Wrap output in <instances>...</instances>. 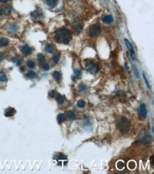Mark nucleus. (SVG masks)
I'll return each instance as SVG.
<instances>
[{
    "mask_svg": "<svg viewBox=\"0 0 154 174\" xmlns=\"http://www.w3.org/2000/svg\"><path fill=\"white\" fill-rule=\"evenodd\" d=\"M55 97L56 101H58V103H59V104H62L64 103V98H63V96H62L61 94H60V93H56V94L55 95Z\"/></svg>",
    "mask_w": 154,
    "mask_h": 174,
    "instance_id": "ddd939ff",
    "label": "nucleus"
},
{
    "mask_svg": "<svg viewBox=\"0 0 154 174\" xmlns=\"http://www.w3.org/2000/svg\"><path fill=\"white\" fill-rule=\"evenodd\" d=\"M42 69H43V70L45 71H48L50 69V66L49 64L47 63H43V65H42Z\"/></svg>",
    "mask_w": 154,
    "mask_h": 174,
    "instance_id": "7c9ffc66",
    "label": "nucleus"
},
{
    "mask_svg": "<svg viewBox=\"0 0 154 174\" xmlns=\"http://www.w3.org/2000/svg\"><path fill=\"white\" fill-rule=\"evenodd\" d=\"M114 19L111 15H105L103 18H102V22L107 25H109V24L112 23Z\"/></svg>",
    "mask_w": 154,
    "mask_h": 174,
    "instance_id": "0eeeda50",
    "label": "nucleus"
},
{
    "mask_svg": "<svg viewBox=\"0 0 154 174\" xmlns=\"http://www.w3.org/2000/svg\"><path fill=\"white\" fill-rule=\"evenodd\" d=\"M68 117L69 120L70 121H74L76 118V116H75V113L72 111H68Z\"/></svg>",
    "mask_w": 154,
    "mask_h": 174,
    "instance_id": "6ab92c4d",
    "label": "nucleus"
},
{
    "mask_svg": "<svg viewBox=\"0 0 154 174\" xmlns=\"http://www.w3.org/2000/svg\"><path fill=\"white\" fill-rule=\"evenodd\" d=\"M117 127L121 133L125 134L129 131L131 128V123L127 118L125 116H121L117 121Z\"/></svg>",
    "mask_w": 154,
    "mask_h": 174,
    "instance_id": "f03ea898",
    "label": "nucleus"
},
{
    "mask_svg": "<svg viewBox=\"0 0 154 174\" xmlns=\"http://www.w3.org/2000/svg\"><path fill=\"white\" fill-rule=\"evenodd\" d=\"M139 109L141 116H142L144 119H146V118L147 117V111H146V105H145L144 104H141V105H140Z\"/></svg>",
    "mask_w": 154,
    "mask_h": 174,
    "instance_id": "6e6552de",
    "label": "nucleus"
},
{
    "mask_svg": "<svg viewBox=\"0 0 154 174\" xmlns=\"http://www.w3.org/2000/svg\"><path fill=\"white\" fill-rule=\"evenodd\" d=\"M9 43V41L7 38H0V48H3L7 46Z\"/></svg>",
    "mask_w": 154,
    "mask_h": 174,
    "instance_id": "9d476101",
    "label": "nucleus"
},
{
    "mask_svg": "<svg viewBox=\"0 0 154 174\" xmlns=\"http://www.w3.org/2000/svg\"><path fill=\"white\" fill-rule=\"evenodd\" d=\"M143 78H144V81H145V82H146V86H147V87L149 88V89H151L150 84H149V81H148V79H147V78H146V75H145V73H144V72H143Z\"/></svg>",
    "mask_w": 154,
    "mask_h": 174,
    "instance_id": "2f4dec72",
    "label": "nucleus"
},
{
    "mask_svg": "<svg viewBox=\"0 0 154 174\" xmlns=\"http://www.w3.org/2000/svg\"><path fill=\"white\" fill-rule=\"evenodd\" d=\"M10 30H11L12 31H16L17 30V27L15 25H12L10 27Z\"/></svg>",
    "mask_w": 154,
    "mask_h": 174,
    "instance_id": "f704fd0d",
    "label": "nucleus"
},
{
    "mask_svg": "<svg viewBox=\"0 0 154 174\" xmlns=\"http://www.w3.org/2000/svg\"><path fill=\"white\" fill-rule=\"evenodd\" d=\"M9 0H0V2L1 3H7V1H9Z\"/></svg>",
    "mask_w": 154,
    "mask_h": 174,
    "instance_id": "4c0bfd02",
    "label": "nucleus"
},
{
    "mask_svg": "<svg viewBox=\"0 0 154 174\" xmlns=\"http://www.w3.org/2000/svg\"><path fill=\"white\" fill-rule=\"evenodd\" d=\"M128 166H129V168L131 169V170H134V169L136 168V163L134 161H131L129 163Z\"/></svg>",
    "mask_w": 154,
    "mask_h": 174,
    "instance_id": "a878e982",
    "label": "nucleus"
},
{
    "mask_svg": "<svg viewBox=\"0 0 154 174\" xmlns=\"http://www.w3.org/2000/svg\"><path fill=\"white\" fill-rule=\"evenodd\" d=\"M4 59V54H3V53L0 52V62H1Z\"/></svg>",
    "mask_w": 154,
    "mask_h": 174,
    "instance_id": "c9c22d12",
    "label": "nucleus"
},
{
    "mask_svg": "<svg viewBox=\"0 0 154 174\" xmlns=\"http://www.w3.org/2000/svg\"><path fill=\"white\" fill-rule=\"evenodd\" d=\"M77 105H78V106L80 107V108H82V107H84V105H85V103H84V101H83V100H79V101H78V103H77Z\"/></svg>",
    "mask_w": 154,
    "mask_h": 174,
    "instance_id": "bb28decb",
    "label": "nucleus"
},
{
    "mask_svg": "<svg viewBox=\"0 0 154 174\" xmlns=\"http://www.w3.org/2000/svg\"><path fill=\"white\" fill-rule=\"evenodd\" d=\"M153 158H154V156H151V158H150V161H151V165L152 166H154V160H153Z\"/></svg>",
    "mask_w": 154,
    "mask_h": 174,
    "instance_id": "e433bc0d",
    "label": "nucleus"
},
{
    "mask_svg": "<svg viewBox=\"0 0 154 174\" xmlns=\"http://www.w3.org/2000/svg\"><path fill=\"white\" fill-rule=\"evenodd\" d=\"M0 81H2V82L7 81V76L4 73H2V72L0 73Z\"/></svg>",
    "mask_w": 154,
    "mask_h": 174,
    "instance_id": "b1692460",
    "label": "nucleus"
},
{
    "mask_svg": "<svg viewBox=\"0 0 154 174\" xmlns=\"http://www.w3.org/2000/svg\"><path fill=\"white\" fill-rule=\"evenodd\" d=\"M75 74L78 77H80L81 76H82V72H81V71L79 70V69H76V70L75 71Z\"/></svg>",
    "mask_w": 154,
    "mask_h": 174,
    "instance_id": "72a5a7b5",
    "label": "nucleus"
},
{
    "mask_svg": "<svg viewBox=\"0 0 154 174\" xmlns=\"http://www.w3.org/2000/svg\"><path fill=\"white\" fill-rule=\"evenodd\" d=\"M16 113V110L14 108H7L5 112H4V116L6 117H11V116H14V113Z\"/></svg>",
    "mask_w": 154,
    "mask_h": 174,
    "instance_id": "1a4fd4ad",
    "label": "nucleus"
},
{
    "mask_svg": "<svg viewBox=\"0 0 154 174\" xmlns=\"http://www.w3.org/2000/svg\"><path fill=\"white\" fill-rule=\"evenodd\" d=\"M11 61H13V62L16 63V65L19 66L20 64H22V60L20 58H16V57H12L11 59Z\"/></svg>",
    "mask_w": 154,
    "mask_h": 174,
    "instance_id": "aec40b11",
    "label": "nucleus"
},
{
    "mask_svg": "<svg viewBox=\"0 0 154 174\" xmlns=\"http://www.w3.org/2000/svg\"><path fill=\"white\" fill-rule=\"evenodd\" d=\"M133 70H134V74H135L136 77L137 78H140L139 72H138V69H137V68L135 66H133Z\"/></svg>",
    "mask_w": 154,
    "mask_h": 174,
    "instance_id": "393cba45",
    "label": "nucleus"
},
{
    "mask_svg": "<svg viewBox=\"0 0 154 174\" xmlns=\"http://www.w3.org/2000/svg\"><path fill=\"white\" fill-rule=\"evenodd\" d=\"M26 76L28 77V78L33 79V78H35L37 77V74H36L35 72H34V71H30V72H28V73L26 74Z\"/></svg>",
    "mask_w": 154,
    "mask_h": 174,
    "instance_id": "2eb2a0df",
    "label": "nucleus"
},
{
    "mask_svg": "<svg viewBox=\"0 0 154 174\" xmlns=\"http://www.w3.org/2000/svg\"><path fill=\"white\" fill-rule=\"evenodd\" d=\"M82 29H83V27L81 25H78L76 27H75V31H76L78 33H80L81 31H82Z\"/></svg>",
    "mask_w": 154,
    "mask_h": 174,
    "instance_id": "c85d7f7f",
    "label": "nucleus"
},
{
    "mask_svg": "<svg viewBox=\"0 0 154 174\" xmlns=\"http://www.w3.org/2000/svg\"><path fill=\"white\" fill-rule=\"evenodd\" d=\"M151 141V136L149 135L145 136L141 139V142L143 144H147V143H150Z\"/></svg>",
    "mask_w": 154,
    "mask_h": 174,
    "instance_id": "f8f14e48",
    "label": "nucleus"
},
{
    "mask_svg": "<svg viewBox=\"0 0 154 174\" xmlns=\"http://www.w3.org/2000/svg\"><path fill=\"white\" fill-rule=\"evenodd\" d=\"M22 52L23 53L24 55H29L32 52V49L28 45H24L22 47Z\"/></svg>",
    "mask_w": 154,
    "mask_h": 174,
    "instance_id": "423d86ee",
    "label": "nucleus"
},
{
    "mask_svg": "<svg viewBox=\"0 0 154 174\" xmlns=\"http://www.w3.org/2000/svg\"><path fill=\"white\" fill-rule=\"evenodd\" d=\"M55 159H56L57 161H59V160H62V159H66L67 158V157H66V156H65L63 154H59L57 156H55Z\"/></svg>",
    "mask_w": 154,
    "mask_h": 174,
    "instance_id": "5701e85b",
    "label": "nucleus"
},
{
    "mask_svg": "<svg viewBox=\"0 0 154 174\" xmlns=\"http://www.w3.org/2000/svg\"><path fill=\"white\" fill-rule=\"evenodd\" d=\"M37 59L38 60V61H40V62H44L45 60H46V57H45V56L42 54H38Z\"/></svg>",
    "mask_w": 154,
    "mask_h": 174,
    "instance_id": "4be33fe9",
    "label": "nucleus"
},
{
    "mask_svg": "<svg viewBox=\"0 0 154 174\" xmlns=\"http://www.w3.org/2000/svg\"><path fill=\"white\" fill-rule=\"evenodd\" d=\"M102 29L99 25H93L89 27L88 34L90 37L95 38L98 37L101 34Z\"/></svg>",
    "mask_w": 154,
    "mask_h": 174,
    "instance_id": "20e7f679",
    "label": "nucleus"
},
{
    "mask_svg": "<svg viewBox=\"0 0 154 174\" xmlns=\"http://www.w3.org/2000/svg\"><path fill=\"white\" fill-rule=\"evenodd\" d=\"M2 14H3V10L0 7V17H1V16H2Z\"/></svg>",
    "mask_w": 154,
    "mask_h": 174,
    "instance_id": "58836bf2",
    "label": "nucleus"
},
{
    "mask_svg": "<svg viewBox=\"0 0 154 174\" xmlns=\"http://www.w3.org/2000/svg\"><path fill=\"white\" fill-rule=\"evenodd\" d=\"M53 76L54 78L57 81H60V78H61V73L58 71H55V72L53 73Z\"/></svg>",
    "mask_w": 154,
    "mask_h": 174,
    "instance_id": "a211bd4d",
    "label": "nucleus"
},
{
    "mask_svg": "<svg viewBox=\"0 0 154 174\" xmlns=\"http://www.w3.org/2000/svg\"><path fill=\"white\" fill-rule=\"evenodd\" d=\"M60 60V56L58 55V54H55L53 57V61H54L55 63H58Z\"/></svg>",
    "mask_w": 154,
    "mask_h": 174,
    "instance_id": "c756f323",
    "label": "nucleus"
},
{
    "mask_svg": "<svg viewBox=\"0 0 154 174\" xmlns=\"http://www.w3.org/2000/svg\"><path fill=\"white\" fill-rule=\"evenodd\" d=\"M78 89H79V91H84L86 89V86L83 84H80L79 85V87H78Z\"/></svg>",
    "mask_w": 154,
    "mask_h": 174,
    "instance_id": "473e14b6",
    "label": "nucleus"
},
{
    "mask_svg": "<svg viewBox=\"0 0 154 174\" xmlns=\"http://www.w3.org/2000/svg\"><path fill=\"white\" fill-rule=\"evenodd\" d=\"M26 65L28 68H30V69H33V68L35 67L36 63L34 61H32V60H29V61H27Z\"/></svg>",
    "mask_w": 154,
    "mask_h": 174,
    "instance_id": "412c9836",
    "label": "nucleus"
},
{
    "mask_svg": "<svg viewBox=\"0 0 154 174\" xmlns=\"http://www.w3.org/2000/svg\"><path fill=\"white\" fill-rule=\"evenodd\" d=\"M84 64H85V68L90 73L95 74L98 71V66L96 64L93 60L92 59H87L84 61Z\"/></svg>",
    "mask_w": 154,
    "mask_h": 174,
    "instance_id": "7ed1b4c3",
    "label": "nucleus"
},
{
    "mask_svg": "<svg viewBox=\"0 0 154 174\" xmlns=\"http://www.w3.org/2000/svg\"><path fill=\"white\" fill-rule=\"evenodd\" d=\"M58 0H46V4L51 8H54L58 4Z\"/></svg>",
    "mask_w": 154,
    "mask_h": 174,
    "instance_id": "9b49d317",
    "label": "nucleus"
},
{
    "mask_svg": "<svg viewBox=\"0 0 154 174\" xmlns=\"http://www.w3.org/2000/svg\"><path fill=\"white\" fill-rule=\"evenodd\" d=\"M72 39L71 32L66 28L58 29L55 34V39L56 42L68 44Z\"/></svg>",
    "mask_w": 154,
    "mask_h": 174,
    "instance_id": "f257e3e1",
    "label": "nucleus"
},
{
    "mask_svg": "<svg viewBox=\"0 0 154 174\" xmlns=\"http://www.w3.org/2000/svg\"><path fill=\"white\" fill-rule=\"evenodd\" d=\"M31 15H32L34 17L41 18V17H43V12H42V11H35L32 13V14Z\"/></svg>",
    "mask_w": 154,
    "mask_h": 174,
    "instance_id": "f3484780",
    "label": "nucleus"
},
{
    "mask_svg": "<svg viewBox=\"0 0 154 174\" xmlns=\"http://www.w3.org/2000/svg\"><path fill=\"white\" fill-rule=\"evenodd\" d=\"M124 166L125 165H124V162H122L121 161H119L117 164V168H118L119 170H122V169H123L124 167Z\"/></svg>",
    "mask_w": 154,
    "mask_h": 174,
    "instance_id": "cd10ccee",
    "label": "nucleus"
},
{
    "mask_svg": "<svg viewBox=\"0 0 154 174\" xmlns=\"http://www.w3.org/2000/svg\"><path fill=\"white\" fill-rule=\"evenodd\" d=\"M53 51H54L53 45L48 44H47L46 46H45V51H46V52L53 53Z\"/></svg>",
    "mask_w": 154,
    "mask_h": 174,
    "instance_id": "4468645a",
    "label": "nucleus"
},
{
    "mask_svg": "<svg viewBox=\"0 0 154 174\" xmlns=\"http://www.w3.org/2000/svg\"><path fill=\"white\" fill-rule=\"evenodd\" d=\"M57 119H58V123L61 124L66 120V116H65L63 113H60V114L58 116V117H57Z\"/></svg>",
    "mask_w": 154,
    "mask_h": 174,
    "instance_id": "dca6fc26",
    "label": "nucleus"
},
{
    "mask_svg": "<svg viewBox=\"0 0 154 174\" xmlns=\"http://www.w3.org/2000/svg\"><path fill=\"white\" fill-rule=\"evenodd\" d=\"M124 42H125V44H126V47H127V49H129V52H130L131 57H132L134 59H136L135 51H134V48H133L132 44H131L130 43V42H129V41L126 39H124Z\"/></svg>",
    "mask_w": 154,
    "mask_h": 174,
    "instance_id": "39448f33",
    "label": "nucleus"
}]
</instances>
